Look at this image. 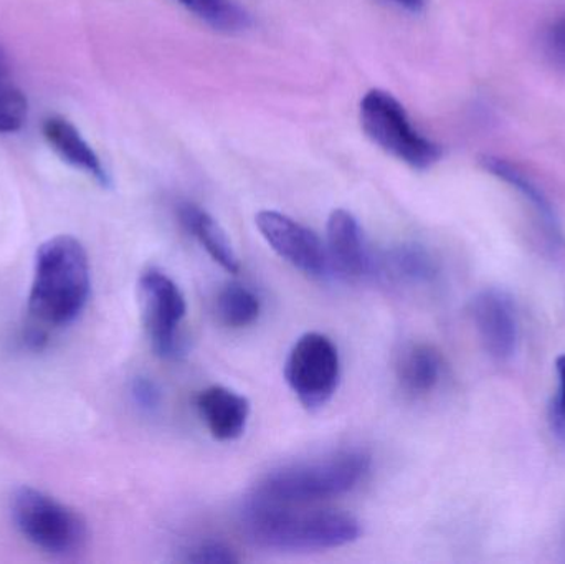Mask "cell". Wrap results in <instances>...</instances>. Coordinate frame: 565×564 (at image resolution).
Masks as SVG:
<instances>
[{
  "instance_id": "12",
  "label": "cell",
  "mask_w": 565,
  "mask_h": 564,
  "mask_svg": "<svg viewBox=\"0 0 565 564\" xmlns=\"http://www.w3.org/2000/svg\"><path fill=\"white\" fill-rule=\"evenodd\" d=\"M481 164L491 174L497 175L498 179L516 189L526 199V202H530L531 209L536 214L537 222H540L544 237L550 242L551 248H554V251L564 248V232L563 227H561L559 217H557L556 211H554L553 204H551L547 195L544 194L543 189L530 175L524 174L521 169H518L511 162L504 161V159L487 156L481 161Z\"/></svg>"
},
{
  "instance_id": "5",
  "label": "cell",
  "mask_w": 565,
  "mask_h": 564,
  "mask_svg": "<svg viewBox=\"0 0 565 564\" xmlns=\"http://www.w3.org/2000/svg\"><path fill=\"white\" fill-rule=\"evenodd\" d=\"M361 125L367 138L414 169H428L441 158L440 146L422 135L404 106L384 89H371L361 99Z\"/></svg>"
},
{
  "instance_id": "16",
  "label": "cell",
  "mask_w": 565,
  "mask_h": 564,
  "mask_svg": "<svg viewBox=\"0 0 565 564\" xmlns=\"http://www.w3.org/2000/svg\"><path fill=\"white\" fill-rule=\"evenodd\" d=\"M384 265L387 275L401 284L427 285L438 275V264L434 255L418 244H402L392 248Z\"/></svg>"
},
{
  "instance_id": "2",
  "label": "cell",
  "mask_w": 565,
  "mask_h": 564,
  "mask_svg": "<svg viewBox=\"0 0 565 564\" xmlns=\"http://www.w3.org/2000/svg\"><path fill=\"white\" fill-rule=\"evenodd\" d=\"M92 288L88 254L72 235H58L40 245L29 295L32 324L58 328L79 317Z\"/></svg>"
},
{
  "instance_id": "8",
  "label": "cell",
  "mask_w": 565,
  "mask_h": 564,
  "mask_svg": "<svg viewBox=\"0 0 565 564\" xmlns=\"http://www.w3.org/2000/svg\"><path fill=\"white\" fill-rule=\"evenodd\" d=\"M255 222L275 254L302 274L322 277L329 270L326 245L311 228L277 211L258 212Z\"/></svg>"
},
{
  "instance_id": "10",
  "label": "cell",
  "mask_w": 565,
  "mask_h": 564,
  "mask_svg": "<svg viewBox=\"0 0 565 564\" xmlns=\"http://www.w3.org/2000/svg\"><path fill=\"white\" fill-rule=\"evenodd\" d=\"M329 268L341 277L358 280L374 268L371 252L358 219L344 209H335L328 219V244H326Z\"/></svg>"
},
{
  "instance_id": "23",
  "label": "cell",
  "mask_w": 565,
  "mask_h": 564,
  "mask_svg": "<svg viewBox=\"0 0 565 564\" xmlns=\"http://www.w3.org/2000/svg\"><path fill=\"white\" fill-rule=\"evenodd\" d=\"M550 42L557 55L565 60V20L551 30Z\"/></svg>"
},
{
  "instance_id": "11",
  "label": "cell",
  "mask_w": 565,
  "mask_h": 564,
  "mask_svg": "<svg viewBox=\"0 0 565 564\" xmlns=\"http://www.w3.org/2000/svg\"><path fill=\"white\" fill-rule=\"evenodd\" d=\"M195 404L214 439L228 443L244 436L250 417L247 397L228 387L212 386L199 393Z\"/></svg>"
},
{
  "instance_id": "25",
  "label": "cell",
  "mask_w": 565,
  "mask_h": 564,
  "mask_svg": "<svg viewBox=\"0 0 565 564\" xmlns=\"http://www.w3.org/2000/svg\"><path fill=\"white\" fill-rule=\"evenodd\" d=\"M9 63H7L6 53H3L2 49H0V79L9 78Z\"/></svg>"
},
{
  "instance_id": "19",
  "label": "cell",
  "mask_w": 565,
  "mask_h": 564,
  "mask_svg": "<svg viewBox=\"0 0 565 564\" xmlns=\"http://www.w3.org/2000/svg\"><path fill=\"white\" fill-rule=\"evenodd\" d=\"M29 118V102L10 78L0 79V132L20 131Z\"/></svg>"
},
{
  "instance_id": "6",
  "label": "cell",
  "mask_w": 565,
  "mask_h": 564,
  "mask_svg": "<svg viewBox=\"0 0 565 564\" xmlns=\"http://www.w3.org/2000/svg\"><path fill=\"white\" fill-rule=\"evenodd\" d=\"M285 380L306 409H321L332 400L341 380L338 348L326 334H302L286 358Z\"/></svg>"
},
{
  "instance_id": "22",
  "label": "cell",
  "mask_w": 565,
  "mask_h": 564,
  "mask_svg": "<svg viewBox=\"0 0 565 564\" xmlns=\"http://www.w3.org/2000/svg\"><path fill=\"white\" fill-rule=\"evenodd\" d=\"M556 368L557 376H559V390L554 400V421H556V426L565 433V354L557 358Z\"/></svg>"
},
{
  "instance_id": "20",
  "label": "cell",
  "mask_w": 565,
  "mask_h": 564,
  "mask_svg": "<svg viewBox=\"0 0 565 564\" xmlns=\"http://www.w3.org/2000/svg\"><path fill=\"white\" fill-rule=\"evenodd\" d=\"M185 563L195 564H232L241 562L232 546L224 542H202L192 546L184 558Z\"/></svg>"
},
{
  "instance_id": "17",
  "label": "cell",
  "mask_w": 565,
  "mask_h": 564,
  "mask_svg": "<svg viewBox=\"0 0 565 564\" xmlns=\"http://www.w3.org/2000/svg\"><path fill=\"white\" fill-rule=\"evenodd\" d=\"M202 22L221 32L238 33L252 25V15L237 0H178Z\"/></svg>"
},
{
  "instance_id": "18",
  "label": "cell",
  "mask_w": 565,
  "mask_h": 564,
  "mask_svg": "<svg viewBox=\"0 0 565 564\" xmlns=\"http://www.w3.org/2000/svg\"><path fill=\"white\" fill-rule=\"evenodd\" d=\"M262 305L250 288L231 284L222 288L217 297V315L228 328H247L260 317Z\"/></svg>"
},
{
  "instance_id": "3",
  "label": "cell",
  "mask_w": 565,
  "mask_h": 564,
  "mask_svg": "<svg viewBox=\"0 0 565 564\" xmlns=\"http://www.w3.org/2000/svg\"><path fill=\"white\" fill-rule=\"evenodd\" d=\"M371 469V456L364 450H339L321 459L282 467L268 473L254 499L265 502L306 506L344 496L359 486Z\"/></svg>"
},
{
  "instance_id": "21",
  "label": "cell",
  "mask_w": 565,
  "mask_h": 564,
  "mask_svg": "<svg viewBox=\"0 0 565 564\" xmlns=\"http://www.w3.org/2000/svg\"><path fill=\"white\" fill-rule=\"evenodd\" d=\"M131 394L135 397V403L141 409L154 411L161 406L162 394L158 384L149 377H136L132 381Z\"/></svg>"
},
{
  "instance_id": "15",
  "label": "cell",
  "mask_w": 565,
  "mask_h": 564,
  "mask_svg": "<svg viewBox=\"0 0 565 564\" xmlns=\"http://www.w3.org/2000/svg\"><path fill=\"white\" fill-rule=\"evenodd\" d=\"M441 376H444V358L431 344H412L401 354L397 377L405 393L412 396H425L440 384Z\"/></svg>"
},
{
  "instance_id": "9",
  "label": "cell",
  "mask_w": 565,
  "mask_h": 564,
  "mask_svg": "<svg viewBox=\"0 0 565 564\" xmlns=\"http://www.w3.org/2000/svg\"><path fill=\"white\" fill-rule=\"evenodd\" d=\"M471 317L484 350L493 360L510 361L520 343V321L510 294L487 288L471 301Z\"/></svg>"
},
{
  "instance_id": "14",
  "label": "cell",
  "mask_w": 565,
  "mask_h": 564,
  "mask_svg": "<svg viewBox=\"0 0 565 564\" xmlns=\"http://www.w3.org/2000/svg\"><path fill=\"white\" fill-rule=\"evenodd\" d=\"M182 227L205 248L209 255L228 274L241 272V262L224 228L209 212L192 202H182L178 209Z\"/></svg>"
},
{
  "instance_id": "1",
  "label": "cell",
  "mask_w": 565,
  "mask_h": 564,
  "mask_svg": "<svg viewBox=\"0 0 565 564\" xmlns=\"http://www.w3.org/2000/svg\"><path fill=\"white\" fill-rule=\"evenodd\" d=\"M244 532L258 549L321 552L351 545L361 536V525L335 510H296L288 503L252 499L244 510Z\"/></svg>"
},
{
  "instance_id": "24",
  "label": "cell",
  "mask_w": 565,
  "mask_h": 564,
  "mask_svg": "<svg viewBox=\"0 0 565 564\" xmlns=\"http://www.w3.org/2000/svg\"><path fill=\"white\" fill-rule=\"evenodd\" d=\"M391 2L402 7V9L408 10V12H420L425 3H427V0H391Z\"/></svg>"
},
{
  "instance_id": "7",
  "label": "cell",
  "mask_w": 565,
  "mask_h": 564,
  "mask_svg": "<svg viewBox=\"0 0 565 564\" xmlns=\"http://www.w3.org/2000/svg\"><path fill=\"white\" fill-rule=\"evenodd\" d=\"M139 307L149 343L164 360L181 353L182 321L188 315V301L179 285L159 268H149L139 277Z\"/></svg>"
},
{
  "instance_id": "4",
  "label": "cell",
  "mask_w": 565,
  "mask_h": 564,
  "mask_svg": "<svg viewBox=\"0 0 565 564\" xmlns=\"http://www.w3.org/2000/svg\"><path fill=\"white\" fill-rule=\"evenodd\" d=\"M12 519L32 545L52 555H75L88 542V526L75 510L29 487L13 496Z\"/></svg>"
},
{
  "instance_id": "13",
  "label": "cell",
  "mask_w": 565,
  "mask_h": 564,
  "mask_svg": "<svg viewBox=\"0 0 565 564\" xmlns=\"http://www.w3.org/2000/svg\"><path fill=\"white\" fill-rule=\"evenodd\" d=\"M42 131L50 148L66 164L85 172L103 188H108L111 184L102 159L98 158L92 146L85 141V138L79 135L78 129L68 119L62 118V116H49L43 121Z\"/></svg>"
}]
</instances>
